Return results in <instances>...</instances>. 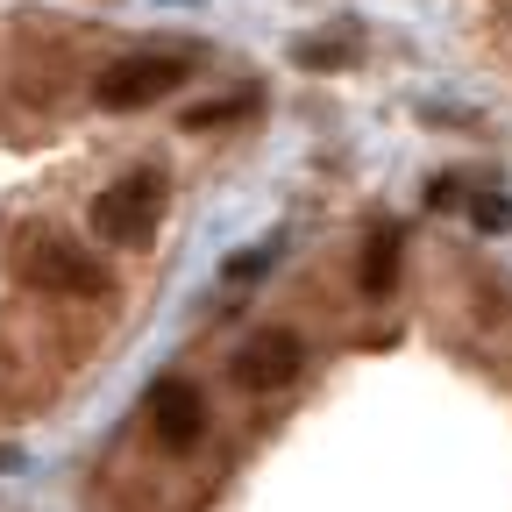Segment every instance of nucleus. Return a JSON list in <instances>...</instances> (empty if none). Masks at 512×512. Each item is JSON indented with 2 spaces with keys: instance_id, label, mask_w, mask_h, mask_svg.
<instances>
[{
  "instance_id": "20e7f679",
  "label": "nucleus",
  "mask_w": 512,
  "mask_h": 512,
  "mask_svg": "<svg viewBox=\"0 0 512 512\" xmlns=\"http://www.w3.org/2000/svg\"><path fill=\"white\" fill-rule=\"evenodd\" d=\"M235 384L242 392H285V384L306 370V342L292 335V328H256L242 349H235Z\"/></svg>"
},
{
  "instance_id": "0eeeda50",
  "label": "nucleus",
  "mask_w": 512,
  "mask_h": 512,
  "mask_svg": "<svg viewBox=\"0 0 512 512\" xmlns=\"http://www.w3.org/2000/svg\"><path fill=\"white\" fill-rule=\"evenodd\" d=\"M242 114H256V93H228V100H207V107H185V128H192V136H207V128H228Z\"/></svg>"
},
{
  "instance_id": "7ed1b4c3",
  "label": "nucleus",
  "mask_w": 512,
  "mask_h": 512,
  "mask_svg": "<svg viewBox=\"0 0 512 512\" xmlns=\"http://www.w3.org/2000/svg\"><path fill=\"white\" fill-rule=\"evenodd\" d=\"M178 86H185V57H171V50H143V57L107 64V72L93 79V100H100L107 114H136V107H157V100L178 93Z\"/></svg>"
},
{
  "instance_id": "f03ea898",
  "label": "nucleus",
  "mask_w": 512,
  "mask_h": 512,
  "mask_svg": "<svg viewBox=\"0 0 512 512\" xmlns=\"http://www.w3.org/2000/svg\"><path fill=\"white\" fill-rule=\"evenodd\" d=\"M164 192H171L164 171H128V178H114L100 200H93V235H100V242H121V249H143V242L157 235V221H164Z\"/></svg>"
},
{
  "instance_id": "f257e3e1",
  "label": "nucleus",
  "mask_w": 512,
  "mask_h": 512,
  "mask_svg": "<svg viewBox=\"0 0 512 512\" xmlns=\"http://www.w3.org/2000/svg\"><path fill=\"white\" fill-rule=\"evenodd\" d=\"M15 278L36 285V292H50V299H100V292H107V271L93 264L79 242H64V235H50V228L22 235V249H15Z\"/></svg>"
},
{
  "instance_id": "9d476101",
  "label": "nucleus",
  "mask_w": 512,
  "mask_h": 512,
  "mask_svg": "<svg viewBox=\"0 0 512 512\" xmlns=\"http://www.w3.org/2000/svg\"><path fill=\"white\" fill-rule=\"evenodd\" d=\"M299 64H349V43H335V36H313V43H299Z\"/></svg>"
},
{
  "instance_id": "423d86ee",
  "label": "nucleus",
  "mask_w": 512,
  "mask_h": 512,
  "mask_svg": "<svg viewBox=\"0 0 512 512\" xmlns=\"http://www.w3.org/2000/svg\"><path fill=\"white\" fill-rule=\"evenodd\" d=\"M392 278H399V228H370V242H363V292L384 299Z\"/></svg>"
},
{
  "instance_id": "6e6552de",
  "label": "nucleus",
  "mask_w": 512,
  "mask_h": 512,
  "mask_svg": "<svg viewBox=\"0 0 512 512\" xmlns=\"http://www.w3.org/2000/svg\"><path fill=\"white\" fill-rule=\"evenodd\" d=\"M463 207H470V221H477L484 235H505V228H512V200H505V192H470Z\"/></svg>"
},
{
  "instance_id": "1a4fd4ad",
  "label": "nucleus",
  "mask_w": 512,
  "mask_h": 512,
  "mask_svg": "<svg viewBox=\"0 0 512 512\" xmlns=\"http://www.w3.org/2000/svg\"><path fill=\"white\" fill-rule=\"evenodd\" d=\"M271 264H278V242H256L249 256H235V264H228L221 278H228V285H249V278H264Z\"/></svg>"
},
{
  "instance_id": "39448f33",
  "label": "nucleus",
  "mask_w": 512,
  "mask_h": 512,
  "mask_svg": "<svg viewBox=\"0 0 512 512\" xmlns=\"http://www.w3.org/2000/svg\"><path fill=\"white\" fill-rule=\"evenodd\" d=\"M150 427H157V441L171 448V456H185V448L207 434V399H200V384L164 377L157 392H150Z\"/></svg>"
}]
</instances>
